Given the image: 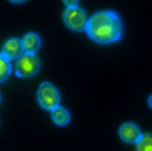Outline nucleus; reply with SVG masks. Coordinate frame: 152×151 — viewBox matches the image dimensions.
<instances>
[{"mask_svg":"<svg viewBox=\"0 0 152 151\" xmlns=\"http://www.w3.org/2000/svg\"><path fill=\"white\" fill-rule=\"evenodd\" d=\"M0 101H1V94H0Z\"/></svg>","mask_w":152,"mask_h":151,"instance_id":"4468645a","label":"nucleus"},{"mask_svg":"<svg viewBox=\"0 0 152 151\" xmlns=\"http://www.w3.org/2000/svg\"><path fill=\"white\" fill-rule=\"evenodd\" d=\"M41 62L37 53H24L15 60V74L17 77L29 78L39 71Z\"/></svg>","mask_w":152,"mask_h":151,"instance_id":"7ed1b4c3","label":"nucleus"},{"mask_svg":"<svg viewBox=\"0 0 152 151\" xmlns=\"http://www.w3.org/2000/svg\"><path fill=\"white\" fill-rule=\"evenodd\" d=\"M148 105L152 108V95H149V98H148Z\"/></svg>","mask_w":152,"mask_h":151,"instance_id":"ddd939ff","label":"nucleus"},{"mask_svg":"<svg viewBox=\"0 0 152 151\" xmlns=\"http://www.w3.org/2000/svg\"><path fill=\"white\" fill-rule=\"evenodd\" d=\"M63 3H64L67 7H77L80 3V0H63Z\"/></svg>","mask_w":152,"mask_h":151,"instance_id":"9b49d317","label":"nucleus"},{"mask_svg":"<svg viewBox=\"0 0 152 151\" xmlns=\"http://www.w3.org/2000/svg\"><path fill=\"white\" fill-rule=\"evenodd\" d=\"M135 151H152V133H145L135 144Z\"/></svg>","mask_w":152,"mask_h":151,"instance_id":"9d476101","label":"nucleus"},{"mask_svg":"<svg viewBox=\"0 0 152 151\" xmlns=\"http://www.w3.org/2000/svg\"><path fill=\"white\" fill-rule=\"evenodd\" d=\"M10 74H11V63L6 56L0 53V82L7 80Z\"/></svg>","mask_w":152,"mask_h":151,"instance_id":"1a4fd4ad","label":"nucleus"},{"mask_svg":"<svg viewBox=\"0 0 152 151\" xmlns=\"http://www.w3.org/2000/svg\"><path fill=\"white\" fill-rule=\"evenodd\" d=\"M37 99L39 106L46 110H53L55 108L60 106V94L57 88L52 82H42L37 92Z\"/></svg>","mask_w":152,"mask_h":151,"instance_id":"f03ea898","label":"nucleus"},{"mask_svg":"<svg viewBox=\"0 0 152 151\" xmlns=\"http://www.w3.org/2000/svg\"><path fill=\"white\" fill-rule=\"evenodd\" d=\"M3 56H6L7 59L11 62V60H17L20 56H23L25 52H24V46H23V41L18 39V38H10L3 43V48H1V52H0Z\"/></svg>","mask_w":152,"mask_h":151,"instance_id":"39448f33","label":"nucleus"},{"mask_svg":"<svg viewBox=\"0 0 152 151\" xmlns=\"http://www.w3.org/2000/svg\"><path fill=\"white\" fill-rule=\"evenodd\" d=\"M88 37L98 43H113L123 35V23L119 14L112 10H102L89 17L87 24Z\"/></svg>","mask_w":152,"mask_h":151,"instance_id":"f257e3e1","label":"nucleus"},{"mask_svg":"<svg viewBox=\"0 0 152 151\" xmlns=\"http://www.w3.org/2000/svg\"><path fill=\"white\" fill-rule=\"evenodd\" d=\"M21 41H23L24 52L25 53H37L38 50H39V48H41V38L35 32L25 34Z\"/></svg>","mask_w":152,"mask_h":151,"instance_id":"0eeeda50","label":"nucleus"},{"mask_svg":"<svg viewBox=\"0 0 152 151\" xmlns=\"http://www.w3.org/2000/svg\"><path fill=\"white\" fill-rule=\"evenodd\" d=\"M9 1H11V3H24V1H27V0H9Z\"/></svg>","mask_w":152,"mask_h":151,"instance_id":"f8f14e48","label":"nucleus"},{"mask_svg":"<svg viewBox=\"0 0 152 151\" xmlns=\"http://www.w3.org/2000/svg\"><path fill=\"white\" fill-rule=\"evenodd\" d=\"M119 137L124 143L137 144L140 141V138L142 137V133H141V130H140V127L137 124L131 123V122H127V123H123L120 126Z\"/></svg>","mask_w":152,"mask_h":151,"instance_id":"423d86ee","label":"nucleus"},{"mask_svg":"<svg viewBox=\"0 0 152 151\" xmlns=\"http://www.w3.org/2000/svg\"><path fill=\"white\" fill-rule=\"evenodd\" d=\"M50 116L52 120L55 122V124L57 126H66V124L70 123L71 120V116H70V112L67 109H64L63 106H57L53 110H50Z\"/></svg>","mask_w":152,"mask_h":151,"instance_id":"6e6552de","label":"nucleus"},{"mask_svg":"<svg viewBox=\"0 0 152 151\" xmlns=\"http://www.w3.org/2000/svg\"><path fill=\"white\" fill-rule=\"evenodd\" d=\"M87 13L84 11L81 7H67L63 13V21L67 25V28L73 29V31H85L88 24Z\"/></svg>","mask_w":152,"mask_h":151,"instance_id":"20e7f679","label":"nucleus"}]
</instances>
